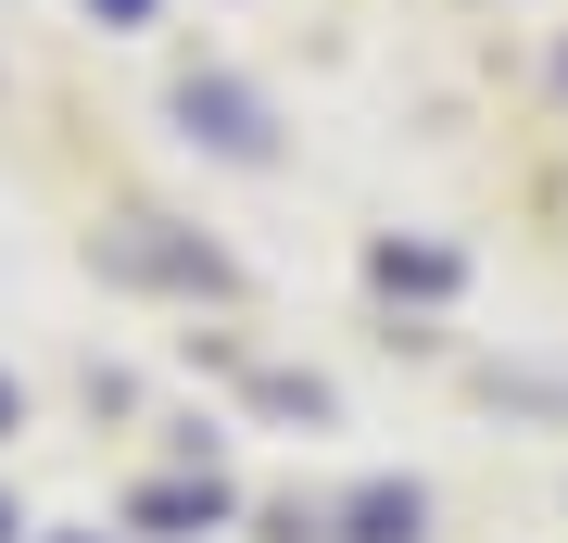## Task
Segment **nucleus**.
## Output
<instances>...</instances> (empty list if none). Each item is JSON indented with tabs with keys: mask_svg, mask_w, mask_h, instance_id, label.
<instances>
[{
	"mask_svg": "<svg viewBox=\"0 0 568 543\" xmlns=\"http://www.w3.org/2000/svg\"><path fill=\"white\" fill-rule=\"evenodd\" d=\"M89 13H102V26H140V13H152V0H89Z\"/></svg>",
	"mask_w": 568,
	"mask_h": 543,
	"instance_id": "423d86ee",
	"label": "nucleus"
},
{
	"mask_svg": "<svg viewBox=\"0 0 568 543\" xmlns=\"http://www.w3.org/2000/svg\"><path fill=\"white\" fill-rule=\"evenodd\" d=\"M366 265H379V291H417V303L455 291V253H443V241H379Z\"/></svg>",
	"mask_w": 568,
	"mask_h": 543,
	"instance_id": "7ed1b4c3",
	"label": "nucleus"
},
{
	"mask_svg": "<svg viewBox=\"0 0 568 543\" xmlns=\"http://www.w3.org/2000/svg\"><path fill=\"white\" fill-rule=\"evenodd\" d=\"M102 253L126 265V279H190V291H215V279H227L215 253H190V241H152V215H140V228H114Z\"/></svg>",
	"mask_w": 568,
	"mask_h": 543,
	"instance_id": "f03ea898",
	"label": "nucleus"
},
{
	"mask_svg": "<svg viewBox=\"0 0 568 543\" xmlns=\"http://www.w3.org/2000/svg\"><path fill=\"white\" fill-rule=\"evenodd\" d=\"M140 519H152V531H215V519H227V493H215V481H152V493H140Z\"/></svg>",
	"mask_w": 568,
	"mask_h": 543,
	"instance_id": "20e7f679",
	"label": "nucleus"
},
{
	"mask_svg": "<svg viewBox=\"0 0 568 543\" xmlns=\"http://www.w3.org/2000/svg\"><path fill=\"white\" fill-rule=\"evenodd\" d=\"M0 543H13V505H0Z\"/></svg>",
	"mask_w": 568,
	"mask_h": 543,
	"instance_id": "6e6552de",
	"label": "nucleus"
},
{
	"mask_svg": "<svg viewBox=\"0 0 568 543\" xmlns=\"http://www.w3.org/2000/svg\"><path fill=\"white\" fill-rule=\"evenodd\" d=\"M178 114H190V140H215V152H241V164L278 152V140H265V114H253L227 77H190V89H178Z\"/></svg>",
	"mask_w": 568,
	"mask_h": 543,
	"instance_id": "f257e3e1",
	"label": "nucleus"
},
{
	"mask_svg": "<svg viewBox=\"0 0 568 543\" xmlns=\"http://www.w3.org/2000/svg\"><path fill=\"white\" fill-rule=\"evenodd\" d=\"M342 543H417V493H392V481L354 493V531H342Z\"/></svg>",
	"mask_w": 568,
	"mask_h": 543,
	"instance_id": "39448f33",
	"label": "nucleus"
},
{
	"mask_svg": "<svg viewBox=\"0 0 568 543\" xmlns=\"http://www.w3.org/2000/svg\"><path fill=\"white\" fill-rule=\"evenodd\" d=\"M0 430H13V380H0Z\"/></svg>",
	"mask_w": 568,
	"mask_h": 543,
	"instance_id": "0eeeda50",
	"label": "nucleus"
}]
</instances>
